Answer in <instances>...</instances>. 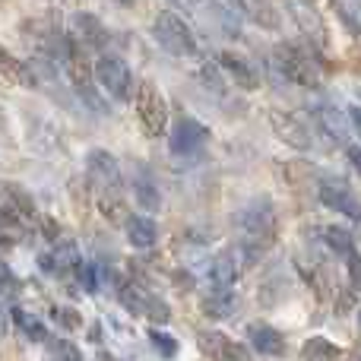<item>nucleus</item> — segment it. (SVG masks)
Listing matches in <instances>:
<instances>
[{"instance_id": "f257e3e1", "label": "nucleus", "mask_w": 361, "mask_h": 361, "mask_svg": "<svg viewBox=\"0 0 361 361\" xmlns=\"http://www.w3.org/2000/svg\"><path fill=\"white\" fill-rule=\"evenodd\" d=\"M92 76L99 82V89L108 95L111 102H133L137 92V80H133L130 63L114 51H102L92 63Z\"/></svg>"}, {"instance_id": "f03ea898", "label": "nucleus", "mask_w": 361, "mask_h": 361, "mask_svg": "<svg viewBox=\"0 0 361 361\" xmlns=\"http://www.w3.org/2000/svg\"><path fill=\"white\" fill-rule=\"evenodd\" d=\"M152 38H156L159 48L169 51L171 57H197V51H200L193 29L175 10H162L152 19Z\"/></svg>"}, {"instance_id": "7ed1b4c3", "label": "nucleus", "mask_w": 361, "mask_h": 361, "mask_svg": "<svg viewBox=\"0 0 361 361\" xmlns=\"http://www.w3.org/2000/svg\"><path fill=\"white\" fill-rule=\"evenodd\" d=\"M273 67L286 76L288 82H298V86L317 89L320 86V73L317 63L305 54V48H298L295 42H282L273 48Z\"/></svg>"}, {"instance_id": "20e7f679", "label": "nucleus", "mask_w": 361, "mask_h": 361, "mask_svg": "<svg viewBox=\"0 0 361 361\" xmlns=\"http://www.w3.org/2000/svg\"><path fill=\"white\" fill-rule=\"evenodd\" d=\"M133 108H137V121L149 137H162L169 130V102L159 92L156 82H140L133 92Z\"/></svg>"}, {"instance_id": "39448f33", "label": "nucleus", "mask_w": 361, "mask_h": 361, "mask_svg": "<svg viewBox=\"0 0 361 361\" xmlns=\"http://www.w3.org/2000/svg\"><path fill=\"white\" fill-rule=\"evenodd\" d=\"M235 225L241 228L244 241L269 247L276 238V206L269 203V200H254V203H247V209L238 212Z\"/></svg>"}, {"instance_id": "423d86ee", "label": "nucleus", "mask_w": 361, "mask_h": 361, "mask_svg": "<svg viewBox=\"0 0 361 361\" xmlns=\"http://www.w3.org/2000/svg\"><path fill=\"white\" fill-rule=\"evenodd\" d=\"M209 127L203 124V121L197 118H178L175 124H171L169 130V149L175 152V156H193V152H200L206 143H209Z\"/></svg>"}, {"instance_id": "0eeeda50", "label": "nucleus", "mask_w": 361, "mask_h": 361, "mask_svg": "<svg viewBox=\"0 0 361 361\" xmlns=\"http://www.w3.org/2000/svg\"><path fill=\"white\" fill-rule=\"evenodd\" d=\"M197 345L209 361H250L247 345L231 339L228 333H222V330H200Z\"/></svg>"}, {"instance_id": "6e6552de", "label": "nucleus", "mask_w": 361, "mask_h": 361, "mask_svg": "<svg viewBox=\"0 0 361 361\" xmlns=\"http://www.w3.org/2000/svg\"><path fill=\"white\" fill-rule=\"evenodd\" d=\"M320 203L326 206V209L339 212V216H349L352 222L361 225V200L352 193L349 184H343V180H320Z\"/></svg>"}, {"instance_id": "1a4fd4ad", "label": "nucleus", "mask_w": 361, "mask_h": 361, "mask_svg": "<svg viewBox=\"0 0 361 361\" xmlns=\"http://www.w3.org/2000/svg\"><path fill=\"white\" fill-rule=\"evenodd\" d=\"M216 67L222 70L238 89H244V92H257V89H260V73H257V67L247 57L238 54V51H219Z\"/></svg>"}, {"instance_id": "9d476101", "label": "nucleus", "mask_w": 361, "mask_h": 361, "mask_svg": "<svg viewBox=\"0 0 361 361\" xmlns=\"http://www.w3.org/2000/svg\"><path fill=\"white\" fill-rule=\"evenodd\" d=\"M130 190H133V200H137V206L146 212V216H156V212L162 209V190H159V180H156V175H152V171L146 169L143 162L133 169Z\"/></svg>"}, {"instance_id": "9b49d317", "label": "nucleus", "mask_w": 361, "mask_h": 361, "mask_svg": "<svg viewBox=\"0 0 361 361\" xmlns=\"http://www.w3.org/2000/svg\"><path fill=\"white\" fill-rule=\"evenodd\" d=\"M86 171L99 180V187L105 193H118L121 184H124V180H121L118 159H114L108 149H89L86 152Z\"/></svg>"}, {"instance_id": "f8f14e48", "label": "nucleus", "mask_w": 361, "mask_h": 361, "mask_svg": "<svg viewBox=\"0 0 361 361\" xmlns=\"http://www.w3.org/2000/svg\"><path fill=\"white\" fill-rule=\"evenodd\" d=\"M269 127L279 133L282 143H288L292 149H298V152H307L314 146L311 130H307V127L301 124L295 114H288V111H273V114H269Z\"/></svg>"}, {"instance_id": "ddd939ff", "label": "nucleus", "mask_w": 361, "mask_h": 361, "mask_svg": "<svg viewBox=\"0 0 361 361\" xmlns=\"http://www.w3.org/2000/svg\"><path fill=\"white\" fill-rule=\"evenodd\" d=\"M73 29H76V38L82 42V48H95L102 54V51H108V44H111V32H108V25L89 10L73 13Z\"/></svg>"}, {"instance_id": "4468645a", "label": "nucleus", "mask_w": 361, "mask_h": 361, "mask_svg": "<svg viewBox=\"0 0 361 361\" xmlns=\"http://www.w3.org/2000/svg\"><path fill=\"white\" fill-rule=\"evenodd\" d=\"M247 343H250V349L260 352V355L282 358V355L288 352L286 333L276 330L273 324H250V326H247Z\"/></svg>"}, {"instance_id": "2eb2a0df", "label": "nucleus", "mask_w": 361, "mask_h": 361, "mask_svg": "<svg viewBox=\"0 0 361 361\" xmlns=\"http://www.w3.org/2000/svg\"><path fill=\"white\" fill-rule=\"evenodd\" d=\"M0 76L19 82L25 89H38V82H42L38 80V70L32 67V61H19L4 42H0Z\"/></svg>"}, {"instance_id": "dca6fc26", "label": "nucleus", "mask_w": 361, "mask_h": 361, "mask_svg": "<svg viewBox=\"0 0 361 361\" xmlns=\"http://www.w3.org/2000/svg\"><path fill=\"white\" fill-rule=\"evenodd\" d=\"M124 235L130 241V247L137 250H149L159 244V222L152 216H127L124 219Z\"/></svg>"}, {"instance_id": "f3484780", "label": "nucleus", "mask_w": 361, "mask_h": 361, "mask_svg": "<svg viewBox=\"0 0 361 361\" xmlns=\"http://www.w3.org/2000/svg\"><path fill=\"white\" fill-rule=\"evenodd\" d=\"M10 320H13V330H19L29 343H35V345H44L51 339V333H48V324H44L42 317H35V314H29L25 307H19V305H10Z\"/></svg>"}, {"instance_id": "a211bd4d", "label": "nucleus", "mask_w": 361, "mask_h": 361, "mask_svg": "<svg viewBox=\"0 0 361 361\" xmlns=\"http://www.w3.org/2000/svg\"><path fill=\"white\" fill-rule=\"evenodd\" d=\"M200 307L209 320H225L235 314V292L231 286H209V292L200 298Z\"/></svg>"}, {"instance_id": "6ab92c4d", "label": "nucleus", "mask_w": 361, "mask_h": 361, "mask_svg": "<svg viewBox=\"0 0 361 361\" xmlns=\"http://www.w3.org/2000/svg\"><path fill=\"white\" fill-rule=\"evenodd\" d=\"M209 286H231V282L241 276V260H238V254H235V247H228V250H222L219 257H212V263H209Z\"/></svg>"}, {"instance_id": "aec40b11", "label": "nucleus", "mask_w": 361, "mask_h": 361, "mask_svg": "<svg viewBox=\"0 0 361 361\" xmlns=\"http://www.w3.org/2000/svg\"><path fill=\"white\" fill-rule=\"evenodd\" d=\"M301 361H349V358H345V352L336 343H330L324 336H314L301 345Z\"/></svg>"}, {"instance_id": "412c9836", "label": "nucleus", "mask_w": 361, "mask_h": 361, "mask_svg": "<svg viewBox=\"0 0 361 361\" xmlns=\"http://www.w3.org/2000/svg\"><path fill=\"white\" fill-rule=\"evenodd\" d=\"M4 197L10 203V209L23 219H38V206H35V197L25 190L23 184H4Z\"/></svg>"}, {"instance_id": "4be33fe9", "label": "nucleus", "mask_w": 361, "mask_h": 361, "mask_svg": "<svg viewBox=\"0 0 361 361\" xmlns=\"http://www.w3.org/2000/svg\"><path fill=\"white\" fill-rule=\"evenodd\" d=\"M320 235H324L326 247H330L333 254H339L343 260H345V257L355 254V241H352V235L343 228V225H326V228L320 231Z\"/></svg>"}, {"instance_id": "5701e85b", "label": "nucleus", "mask_w": 361, "mask_h": 361, "mask_svg": "<svg viewBox=\"0 0 361 361\" xmlns=\"http://www.w3.org/2000/svg\"><path fill=\"white\" fill-rule=\"evenodd\" d=\"M146 336H149V345L159 352L165 361H171V358H178V352H180V343L171 333H165V330H159V326H149L146 330Z\"/></svg>"}, {"instance_id": "b1692460", "label": "nucleus", "mask_w": 361, "mask_h": 361, "mask_svg": "<svg viewBox=\"0 0 361 361\" xmlns=\"http://www.w3.org/2000/svg\"><path fill=\"white\" fill-rule=\"evenodd\" d=\"M19 295H23V279H19V273L10 267V263L0 257V298L4 301H16Z\"/></svg>"}, {"instance_id": "393cba45", "label": "nucleus", "mask_w": 361, "mask_h": 361, "mask_svg": "<svg viewBox=\"0 0 361 361\" xmlns=\"http://www.w3.org/2000/svg\"><path fill=\"white\" fill-rule=\"evenodd\" d=\"M51 317H54V324L61 326L63 333H76L86 326V320H82V314L76 311L73 305H54L51 307Z\"/></svg>"}, {"instance_id": "a878e982", "label": "nucleus", "mask_w": 361, "mask_h": 361, "mask_svg": "<svg viewBox=\"0 0 361 361\" xmlns=\"http://www.w3.org/2000/svg\"><path fill=\"white\" fill-rule=\"evenodd\" d=\"M73 276H76V282H80V288H82L86 295H99V286H102V279H99V263L80 260V263H76V269H73Z\"/></svg>"}, {"instance_id": "bb28decb", "label": "nucleus", "mask_w": 361, "mask_h": 361, "mask_svg": "<svg viewBox=\"0 0 361 361\" xmlns=\"http://www.w3.org/2000/svg\"><path fill=\"white\" fill-rule=\"evenodd\" d=\"M143 320H149V324H156V326H165L171 320V307H169V301H162L159 295H146V305H143V314H140Z\"/></svg>"}, {"instance_id": "cd10ccee", "label": "nucleus", "mask_w": 361, "mask_h": 361, "mask_svg": "<svg viewBox=\"0 0 361 361\" xmlns=\"http://www.w3.org/2000/svg\"><path fill=\"white\" fill-rule=\"evenodd\" d=\"M19 219H16V212H6L4 206H0V247L4 250H10L13 244H19Z\"/></svg>"}, {"instance_id": "c85d7f7f", "label": "nucleus", "mask_w": 361, "mask_h": 361, "mask_svg": "<svg viewBox=\"0 0 361 361\" xmlns=\"http://www.w3.org/2000/svg\"><path fill=\"white\" fill-rule=\"evenodd\" d=\"M48 352H51V361H86L80 352V345L70 343V339H48Z\"/></svg>"}, {"instance_id": "c756f323", "label": "nucleus", "mask_w": 361, "mask_h": 361, "mask_svg": "<svg viewBox=\"0 0 361 361\" xmlns=\"http://www.w3.org/2000/svg\"><path fill=\"white\" fill-rule=\"evenodd\" d=\"M38 269H42L44 276H61V260H57L54 250H48V254H38Z\"/></svg>"}, {"instance_id": "7c9ffc66", "label": "nucleus", "mask_w": 361, "mask_h": 361, "mask_svg": "<svg viewBox=\"0 0 361 361\" xmlns=\"http://www.w3.org/2000/svg\"><path fill=\"white\" fill-rule=\"evenodd\" d=\"M349 260V273H352V279H355V286H361V254L355 250L352 257H345Z\"/></svg>"}, {"instance_id": "2f4dec72", "label": "nucleus", "mask_w": 361, "mask_h": 361, "mask_svg": "<svg viewBox=\"0 0 361 361\" xmlns=\"http://www.w3.org/2000/svg\"><path fill=\"white\" fill-rule=\"evenodd\" d=\"M345 114H349V124H352V130H355V137L361 140V108L349 105V111H345Z\"/></svg>"}, {"instance_id": "473e14b6", "label": "nucleus", "mask_w": 361, "mask_h": 361, "mask_svg": "<svg viewBox=\"0 0 361 361\" xmlns=\"http://www.w3.org/2000/svg\"><path fill=\"white\" fill-rule=\"evenodd\" d=\"M10 326H13V320H10V307L0 305V336H6V333H10Z\"/></svg>"}, {"instance_id": "72a5a7b5", "label": "nucleus", "mask_w": 361, "mask_h": 361, "mask_svg": "<svg viewBox=\"0 0 361 361\" xmlns=\"http://www.w3.org/2000/svg\"><path fill=\"white\" fill-rule=\"evenodd\" d=\"M171 10L175 13H193V6H197V0H169Z\"/></svg>"}, {"instance_id": "f704fd0d", "label": "nucleus", "mask_w": 361, "mask_h": 361, "mask_svg": "<svg viewBox=\"0 0 361 361\" xmlns=\"http://www.w3.org/2000/svg\"><path fill=\"white\" fill-rule=\"evenodd\" d=\"M345 156H349V162L361 171V146H345Z\"/></svg>"}, {"instance_id": "c9c22d12", "label": "nucleus", "mask_w": 361, "mask_h": 361, "mask_svg": "<svg viewBox=\"0 0 361 361\" xmlns=\"http://www.w3.org/2000/svg\"><path fill=\"white\" fill-rule=\"evenodd\" d=\"M89 339H92V343H102V326L99 324L89 326Z\"/></svg>"}, {"instance_id": "e433bc0d", "label": "nucleus", "mask_w": 361, "mask_h": 361, "mask_svg": "<svg viewBox=\"0 0 361 361\" xmlns=\"http://www.w3.org/2000/svg\"><path fill=\"white\" fill-rule=\"evenodd\" d=\"M95 361H121V358H114L111 352H99V355H95Z\"/></svg>"}, {"instance_id": "4c0bfd02", "label": "nucleus", "mask_w": 361, "mask_h": 361, "mask_svg": "<svg viewBox=\"0 0 361 361\" xmlns=\"http://www.w3.org/2000/svg\"><path fill=\"white\" fill-rule=\"evenodd\" d=\"M118 4H133V0H118Z\"/></svg>"}, {"instance_id": "58836bf2", "label": "nucleus", "mask_w": 361, "mask_h": 361, "mask_svg": "<svg viewBox=\"0 0 361 361\" xmlns=\"http://www.w3.org/2000/svg\"><path fill=\"white\" fill-rule=\"evenodd\" d=\"M358 324H361V311H358Z\"/></svg>"}]
</instances>
